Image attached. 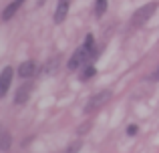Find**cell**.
Returning a JSON list of instances; mask_svg holds the SVG:
<instances>
[{
    "instance_id": "obj_8",
    "label": "cell",
    "mask_w": 159,
    "mask_h": 153,
    "mask_svg": "<svg viewBox=\"0 0 159 153\" xmlns=\"http://www.w3.org/2000/svg\"><path fill=\"white\" fill-rule=\"evenodd\" d=\"M20 4L22 2H18V0H14V2H10L6 8H4V12H2V20H10L12 16L16 14V10L20 8Z\"/></svg>"
},
{
    "instance_id": "obj_2",
    "label": "cell",
    "mask_w": 159,
    "mask_h": 153,
    "mask_svg": "<svg viewBox=\"0 0 159 153\" xmlns=\"http://www.w3.org/2000/svg\"><path fill=\"white\" fill-rule=\"evenodd\" d=\"M111 91H101V93H97V95H93V97L89 99V103H87V107H85V113H95V111H99L105 103L111 101Z\"/></svg>"
},
{
    "instance_id": "obj_1",
    "label": "cell",
    "mask_w": 159,
    "mask_h": 153,
    "mask_svg": "<svg viewBox=\"0 0 159 153\" xmlns=\"http://www.w3.org/2000/svg\"><path fill=\"white\" fill-rule=\"evenodd\" d=\"M155 10H157V2H149V4H145V6L137 8V10L133 12V18H131L133 26H143V24L155 14Z\"/></svg>"
},
{
    "instance_id": "obj_11",
    "label": "cell",
    "mask_w": 159,
    "mask_h": 153,
    "mask_svg": "<svg viewBox=\"0 0 159 153\" xmlns=\"http://www.w3.org/2000/svg\"><path fill=\"white\" fill-rule=\"evenodd\" d=\"M95 73H97V71H95V67H87V69H85V73L81 75V79H83V81H87V79H91V77L95 75Z\"/></svg>"
},
{
    "instance_id": "obj_6",
    "label": "cell",
    "mask_w": 159,
    "mask_h": 153,
    "mask_svg": "<svg viewBox=\"0 0 159 153\" xmlns=\"http://www.w3.org/2000/svg\"><path fill=\"white\" fill-rule=\"evenodd\" d=\"M69 6H70V2H69V0H61V2H58L57 12H54V22H57V24L65 22L66 14H69Z\"/></svg>"
},
{
    "instance_id": "obj_4",
    "label": "cell",
    "mask_w": 159,
    "mask_h": 153,
    "mask_svg": "<svg viewBox=\"0 0 159 153\" xmlns=\"http://www.w3.org/2000/svg\"><path fill=\"white\" fill-rule=\"evenodd\" d=\"M12 77H14V69L12 67H4L2 73H0V97L8 93V87L12 83Z\"/></svg>"
},
{
    "instance_id": "obj_7",
    "label": "cell",
    "mask_w": 159,
    "mask_h": 153,
    "mask_svg": "<svg viewBox=\"0 0 159 153\" xmlns=\"http://www.w3.org/2000/svg\"><path fill=\"white\" fill-rule=\"evenodd\" d=\"M34 71H36V65H34V61H24V63L18 67V75L22 77V79H28V77H32V75H34Z\"/></svg>"
},
{
    "instance_id": "obj_5",
    "label": "cell",
    "mask_w": 159,
    "mask_h": 153,
    "mask_svg": "<svg viewBox=\"0 0 159 153\" xmlns=\"http://www.w3.org/2000/svg\"><path fill=\"white\" fill-rule=\"evenodd\" d=\"M30 93H32V83L20 85L18 91H16V95H14V103L16 105H24V103L28 101V97H30Z\"/></svg>"
},
{
    "instance_id": "obj_3",
    "label": "cell",
    "mask_w": 159,
    "mask_h": 153,
    "mask_svg": "<svg viewBox=\"0 0 159 153\" xmlns=\"http://www.w3.org/2000/svg\"><path fill=\"white\" fill-rule=\"evenodd\" d=\"M91 51H87L85 47H81V48H77V51L73 52V56H70V61H69V71H79V69L83 67V65H87V61L91 59Z\"/></svg>"
},
{
    "instance_id": "obj_12",
    "label": "cell",
    "mask_w": 159,
    "mask_h": 153,
    "mask_svg": "<svg viewBox=\"0 0 159 153\" xmlns=\"http://www.w3.org/2000/svg\"><path fill=\"white\" fill-rule=\"evenodd\" d=\"M127 133H129V135H135V133H137V125H129V127H127Z\"/></svg>"
},
{
    "instance_id": "obj_13",
    "label": "cell",
    "mask_w": 159,
    "mask_h": 153,
    "mask_svg": "<svg viewBox=\"0 0 159 153\" xmlns=\"http://www.w3.org/2000/svg\"><path fill=\"white\" fill-rule=\"evenodd\" d=\"M153 79H155V81H159V69H157V73H155V75H153Z\"/></svg>"
},
{
    "instance_id": "obj_10",
    "label": "cell",
    "mask_w": 159,
    "mask_h": 153,
    "mask_svg": "<svg viewBox=\"0 0 159 153\" xmlns=\"http://www.w3.org/2000/svg\"><path fill=\"white\" fill-rule=\"evenodd\" d=\"M107 10V0H97L95 2V16H103Z\"/></svg>"
},
{
    "instance_id": "obj_9",
    "label": "cell",
    "mask_w": 159,
    "mask_h": 153,
    "mask_svg": "<svg viewBox=\"0 0 159 153\" xmlns=\"http://www.w3.org/2000/svg\"><path fill=\"white\" fill-rule=\"evenodd\" d=\"M10 143H12V139H10V135H8V131L0 129V151L10 149Z\"/></svg>"
},
{
    "instance_id": "obj_14",
    "label": "cell",
    "mask_w": 159,
    "mask_h": 153,
    "mask_svg": "<svg viewBox=\"0 0 159 153\" xmlns=\"http://www.w3.org/2000/svg\"><path fill=\"white\" fill-rule=\"evenodd\" d=\"M18 2H24V0H18Z\"/></svg>"
}]
</instances>
